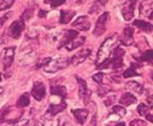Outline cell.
<instances>
[{
  "label": "cell",
  "mask_w": 153,
  "mask_h": 126,
  "mask_svg": "<svg viewBox=\"0 0 153 126\" xmlns=\"http://www.w3.org/2000/svg\"><path fill=\"white\" fill-rule=\"evenodd\" d=\"M119 41V36L116 33H114L113 35H111L110 37H108L102 43V45L100 46L97 53V60H96V67L99 66L101 64H104L106 60H110L111 54H113V49H114L115 45L118 43Z\"/></svg>",
  "instance_id": "6da1fadb"
},
{
  "label": "cell",
  "mask_w": 153,
  "mask_h": 126,
  "mask_svg": "<svg viewBox=\"0 0 153 126\" xmlns=\"http://www.w3.org/2000/svg\"><path fill=\"white\" fill-rule=\"evenodd\" d=\"M123 55L124 50L120 47H116L113 51V58H110L108 60L97 66V69H106V68H112V69H120L123 66Z\"/></svg>",
  "instance_id": "7a4b0ae2"
},
{
  "label": "cell",
  "mask_w": 153,
  "mask_h": 126,
  "mask_svg": "<svg viewBox=\"0 0 153 126\" xmlns=\"http://www.w3.org/2000/svg\"><path fill=\"white\" fill-rule=\"evenodd\" d=\"M22 114H24V110H22L17 106L16 108L12 106H5L2 109H0V123L20 120L19 118H22Z\"/></svg>",
  "instance_id": "3957f363"
},
{
  "label": "cell",
  "mask_w": 153,
  "mask_h": 126,
  "mask_svg": "<svg viewBox=\"0 0 153 126\" xmlns=\"http://www.w3.org/2000/svg\"><path fill=\"white\" fill-rule=\"evenodd\" d=\"M69 64L70 58L68 57H55V58H51L50 62L44 67V70L48 73H55L60 70L65 69Z\"/></svg>",
  "instance_id": "277c9868"
},
{
  "label": "cell",
  "mask_w": 153,
  "mask_h": 126,
  "mask_svg": "<svg viewBox=\"0 0 153 126\" xmlns=\"http://www.w3.org/2000/svg\"><path fill=\"white\" fill-rule=\"evenodd\" d=\"M137 2H138V0H127V1L122 4L121 14H122V16H123L124 20L130 21L134 17V11H135V7H136Z\"/></svg>",
  "instance_id": "5b68a950"
},
{
  "label": "cell",
  "mask_w": 153,
  "mask_h": 126,
  "mask_svg": "<svg viewBox=\"0 0 153 126\" xmlns=\"http://www.w3.org/2000/svg\"><path fill=\"white\" fill-rule=\"evenodd\" d=\"M108 16H110L108 12L102 13V15L99 16L98 20H97V22H96L94 32H93V34L96 36V37L101 36L105 31H106V22H108Z\"/></svg>",
  "instance_id": "8992f818"
},
{
  "label": "cell",
  "mask_w": 153,
  "mask_h": 126,
  "mask_svg": "<svg viewBox=\"0 0 153 126\" xmlns=\"http://www.w3.org/2000/svg\"><path fill=\"white\" fill-rule=\"evenodd\" d=\"M67 104L65 101H62V102L57 103V104H50V106L48 107L47 111L44 114V119L45 120H51L53 117H55L57 113L62 112L64 109H66Z\"/></svg>",
  "instance_id": "52a82bcc"
},
{
  "label": "cell",
  "mask_w": 153,
  "mask_h": 126,
  "mask_svg": "<svg viewBox=\"0 0 153 126\" xmlns=\"http://www.w3.org/2000/svg\"><path fill=\"white\" fill-rule=\"evenodd\" d=\"M76 83H78V86H79L80 98L83 100L84 104H87L89 101V97H91V94L88 87H87V83H86L85 80L80 77L79 75H76Z\"/></svg>",
  "instance_id": "ba28073f"
},
{
  "label": "cell",
  "mask_w": 153,
  "mask_h": 126,
  "mask_svg": "<svg viewBox=\"0 0 153 126\" xmlns=\"http://www.w3.org/2000/svg\"><path fill=\"white\" fill-rule=\"evenodd\" d=\"M14 56H15V47H7L5 48L2 52V64H3V69L5 72L11 68L13 62H14Z\"/></svg>",
  "instance_id": "9c48e42d"
},
{
  "label": "cell",
  "mask_w": 153,
  "mask_h": 126,
  "mask_svg": "<svg viewBox=\"0 0 153 126\" xmlns=\"http://www.w3.org/2000/svg\"><path fill=\"white\" fill-rule=\"evenodd\" d=\"M25 21L19 19V20H15V21L12 22V24L10 26L9 28V35L11 36L14 39H17V38L20 37L22 31L25 30Z\"/></svg>",
  "instance_id": "30bf717a"
},
{
  "label": "cell",
  "mask_w": 153,
  "mask_h": 126,
  "mask_svg": "<svg viewBox=\"0 0 153 126\" xmlns=\"http://www.w3.org/2000/svg\"><path fill=\"white\" fill-rule=\"evenodd\" d=\"M31 94L36 101H42L46 95V87L44 85V83L37 81L33 84V87H32Z\"/></svg>",
  "instance_id": "8fae6325"
},
{
  "label": "cell",
  "mask_w": 153,
  "mask_h": 126,
  "mask_svg": "<svg viewBox=\"0 0 153 126\" xmlns=\"http://www.w3.org/2000/svg\"><path fill=\"white\" fill-rule=\"evenodd\" d=\"M71 26L72 28L79 30V31H87L91 28V21H89L88 17L82 15V16H79L72 22Z\"/></svg>",
  "instance_id": "7c38bea8"
},
{
  "label": "cell",
  "mask_w": 153,
  "mask_h": 126,
  "mask_svg": "<svg viewBox=\"0 0 153 126\" xmlns=\"http://www.w3.org/2000/svg\"><path fill=\"white\" fill-rule=\"evenodd\" d=\"M91 53V49H83V50H80L79 52H76V54L70 58V64L74 65V66L80 65L81 63H83L86 58H88Z\"/></svg>",
  "instance_id": "4fadbf2b"
},
{
  "label": "cell",
  "mask_w": 153,
  "mask_h": 126,
  "mask_svg": "<svg viewBox=\"0 0 153 126\" xmlns=\"http://www.w3.org/2000/svg\"><path fill=\"white\" fill-rule=\"evenodd\" d=\"M134 30L131 26H128L124 28L123 34L119 37L120 43L123 46H132L134 43V37H133Z\"/></svg>",
  "instance_id": "5bb4252c"
},
{
  "label": "cell",
  "mask_w": 153,
  "mask_h": 126,
  "mask_svg": "<svg viewBox=\"0 0 153 126\" xmlns=\"http://www.w3.org/2000/svg\"><path fill=\"white\" fill-rule=\"evenodd\" d=\"M34 57H35V53L33 52V50H32L31 48H27V49H25V50L22 51V53H20V56H19V64L24 65V66L31 64V63L35 60Z\"/></svg>",
  "instance_id": "9a60e30c"
},
{
  "label": "cell",
  "mask_w": 153,
  "mask_h": 126,
  "mask_svg": "<svg viewBox=\"0 0 153 126\" xmlns=\"http://www.w3.org/2000/svg\"><path fill=\"white\" fill-rule=\"evenodd\" d=\"M76 36H78V32L74 31V30H68V31H66V33H64V36H63L62 39L60 41V43L57 45V49L59 50L62 49L63 47H65L67 43H69Z\"/></svg>",
  "instance_id": "2e32d148"
},
{
  "label": "cell",
  "mask_w": 153,
  "mask_h": 126,
  "mask_svg": "<svg viewBox=\"0 0 153 126\" xmlns=\"http://www.w3.org/2000/svg\"><path fill=\"white\" fill-rule=\"evenodd\" d=\"M50 93L51 95H56L61 100L64 101L67 97V88L62 85H51L50 86Z\"/></svg>",
  "instance_id": "e0dca14e"
},
{
  "label": "cell",
  "mask_w": 153,
  "mask_h": 126,
  "mask_svg": "<svg viewBox=\"0 0 153 126\" xmlns=\"http://www.w3.org/2000/svg\"><path fill=\"white\" fill-rule=\"evenodd\" d=\"M85 41H86L85 36H76V37L74 38L69 43H67V45L65 46V48H66L67 51H72V50H74V49H76V48L83 46L84 43H85Z\"/></svg>",
  "instance_id": "ac0fdd59"
},
{
  "label": "cell",
  "mask_w": 153,
  "mask_h": 126,
  "mask_svg": "<svg viewBox=\"0 0 153 126\" xmlns=\"http://www.w3.org/2000/svg\"><path fill=\"white\" fill-rule=\"evenodd\" d=\"M72 114L74 116L76 120L78 121V123L83 125L84 123L87 120L88 117V110L87 109H83V108H80V109H74L72 110Z\"/></svg>",
  "instance_id": "d6986e66"
},
{
  "label": "cell",
  "mask_w": 153,
  "mask_h": 126,
  "mask_svg": "<svg viewBox=\"0 0 153 126\" xmlns=\"http://www.w3.org/2000/svg\"><path fill=\"white\" fill-rule=\"evenodd\" d=\"M153 11V0H143L139 5V14L149 16Z\"/></svg>",
  "instance_id": "ffe728a7"
},
{
  "label": "cell",
  "mask_w": 153,
  "mask_h": 126,
  "mask_svg": "<svg viewBox=\"0 0 153 126\" xmlns=\"http://www.w3.org/2000/svg\"><path fill=\"white\" fill-rule=\"evenodd\" d=\"M126 88H127L128 90L132 91V92L137 93V94H139V95L143 94V90H145L143 86L141 85L140 83H138V82H135V81L128 82V83L126 84Z\"/></svg>",
  "instance_id": "44dd1931"
},
{
  "label": "cell",
  "mask_w": 153,
  "mask_h": 126,
  "mask_svg": "<svg viewBox=\"0 0 153 126\" xmlns=\"http://www.w3.org/2000/svg\"><path fill=\"white\" fill-rule=\"evenodd\" d=\"M133 26L137 27L138 29H140L141 31H145L146 33H151V32H153V24H151L150 22L145 21V20L136 19V20H134Z\"/></svg>",
  "instance_id": "7402d4cb"
},
{
  "label": "cell",
  "mask_w": 153,
  "mask_h": 126,
  "mask_svg": "<svg viewBox=\"0 0 153 126\" xmlns=\"http://www.w3.org/2000/svg\"><path fill=\"white\" fill-rule=\"evenodd\" d=\"M76 11H70V10H62L61 11V16H60V24H66L76 16Z\"/></svg>",
  "instance_id": "603a6c76"
},
{
  "label": "cell",
  "mask_w": 153,
  "mask_h": 126,
  "mask_svg": "<svg viewBox=\"0 0 153 126\" xmlns=\"http://www.w3.org/2000/svg\"><path fill=\"white\" fill-rule=\"evenodd\" d=\"M136 97H134L132 93L130 92H126L121 95V98L119 99V103L121 105H124V106H130V105L136 103Z\"/></svg>",
  "instance_id": "cb8c5ba5"
},
{
  "label": "cell",
  "mask_w": 153,
  "mask_h": 126,
  "mask_svg": "<svg viewBox=\"0 0 153 126\" xmlns=\"http://www.w3.org/2000/svg\"><path fill=\"white\" fill-rule=\"evenodd\" d=\"M29 105H30V95H29V93H24V94L20 95L16 103V106L18 108H25Z\"/></svg>",
  "instance_id": "d4e9b609"
},
{
  "label": "cell",
  "mask_w": 153,
  "mask_h": 126,
  "mask_svg": "<svg viewBox=\"0 0 153 126\" xmlns=\"http://www.w3.org/2000/svg\"><path fill=\"white\" fill-rule=\"evenodd\" d=\"M151 109L147 106L146 104H143V103H140V104L137 106V112L140 114L141 117H145L146 118L149 113H150Z\"/></svg>",
  "instance_id": "484cf974"
},
{
  "label": "cell",
  "mask_w": 153,
  "mask_h": 126,
  "mask_svg": "<svg viewBox=\"0 0 153 126\" xmlns=\"http://www.w3.org/2000/svg\"><path fill=\"white\" fill-rule=\"evenodd\" d=\"M34 15V7H27L26 10L24 11V13L22 14V17H20V19L22 20H29L30 18H32V16Z\"/></svg>",
  "instance_id": "4316f807"
},
{
  "label": "cell",
  "mask_w": 153,
  "mask_h": 126,
  "mask_svg": "<svg viewBox=\"0 0 153 126\" xmlns=\"http://www.w3.org/2000/svg\"><path fill=\"white\" fill-rule=\"evenodd\" d=\"M141 62H152L153 60V50H146L140 56Z\"/></svg>",
  "instance_id": "83f0119b"
},
{
  "label": "cell",
  "mask_w": 153,
  "mask_h": 126,
  "mask_svg": "<svg viewBox=\"0 0 153 126\" xmlns=\"http://www.w3.org/2000/svg\"><path fill=\"white\" fill-rule=\"evenodd\" d=\"M122 76H123L124 79H128V77H133V76H140V74L135 69H133V68L130 67V68H128V69L122 73Z\"/></svg>",
  "instance_id": "f1b7e54d"
},
{
  "label": "cell",
  "mask_w": 153,
  "mask_h": 126,
  "mask_svg": "<svg viewBox=\"0 0 153 126\" xmlns=\"http://www.w3.org/2000/svg\"><path fill=\"white\" fill-rule=\"evenodd\" d=\"M15 0H0V12L11 7L14 4Z\"/></svg>",
  "instance_id": "f546056e"
},
{
  "label": "cell",
  "mask_w": 153,
  "mask_h": 126,
  "mask_svg": "<svg viewBox=\"0 0 153 126\" xmlns=\"http://www.w3.org/2000/svg\"><path fill=\"white\" fill-rule=\"evenodd\" d=\"M29 125V120L24 119V120H17V121L13 122H7V126H28Z\"/></svg>",
  "instance_id": "4dcf8cb0"
},
{
  "label": "cell",
  "mask_w": 153,
  "mask_h": 126,
  "mask_svg": "<svg viewBox=\"0 0 153 126\" xmlns=\"http://www.w3.org/2000/svg\"><path fill=\"white\" fill-rule=\"evenodd\" d=\"M112 110H113V112H114V113H116L117 116H119V117H124V116H126V113H127V110H126V108L122 107V106H119V105H116V106H114Z\"/></svg>",
  "instance_id": "1f68e13d"
},
{
  "label": "cell",
  "mask_w": 153,
  "mask_h": 126,
  "mask_svg": "<svg viewBox=\"0 0 153 126\" xmlns=\"http://www.w3.org/2000/svg\"><path fill=\"white\" fill-rule=\"evenodd\" d=\"M108 92H111V89L108 86H105L101 84L98 88V95L99 97H104L105 94H108Z\"/></svg>",
  "instance_id": "d6a6232c"
},
{
  "label": "cell",
  "mask_w": 153,
  "mask_h": 126,
  "mask_svg": "<svg viewBox=\"0 0 153 126\" xmlns=\"http://www.w3.org/2000/svg\"><path fill=\"white\" fill-rule=\"evenodd\" d=\"M65 2H66V0H48V3H50L52 9H55V7H60V5L64 4Z\"/></svg>",
  "instance_id": "836d02e7"
},
{
  "label": "cell",
  "mask_w": 153,
  "mask_h": 126,
  "mask_svg": "<svg viewBox=\"0 0 153 126\" xmlns=\"http://www.w3.org/2000/svg\"><path fill=\"white\" fill-rule=\"evenodd\" d=\"M103 77H104V74H103L102 72H98V73H96V74H94V75H93L94 82H96V83L99 84V85H101V84H102Z\"/></svg>",
  "instance_id": "e575fe53"
},
{
  "label": "cell",
  "mask_w": 153,
  "mask_h": 126,
  "mask_svg": "<svg viewBox=\"0 0 153 126\" xmlns=\"http://www.w3.org/2000/svg\"><path fill=\"white\" fill-rule=\"evenodd\" d=\"M57 126H72V124L67 117H62L59 120V125Z\"/></svg>",
  "instance_id": "d590c367"
},
{
  "label": "cell",
  "mask_w": 153,
  "mask_h": 126,
  "mask_svg": "<svg viewBox=\"0 0 153 126\" xmlns=\"http://www.w3.org/2000/svg\"><path fill=\"white\" fill-rule=\"evenodd\" d=\"M130 126H147V123L145 121H143V120L136 119V120H133L130 123Z\"/></svg>",
  "instance_id": "8d00e7d4"
},
{
  "label": "cell",
  "mask_w": 153,
  "mask_h": 126,
  "mask_svg": "<svg viewBox=\"0 0 153 126\" xmlns=\"http://www.w3.org/2000/svg\"><path fill=\"white\" fill-rule=\"evenodd\" d=\"M11 15H12V12H9V13H7V14H4L1 18H0V28H1V27L4 24V22L7 21L10 17H11Z\"/></svg>",
  "instance_id": "74e56055"
},
{
  "label": "cell",
  "mask_w": 153,
  "mask_h": 126,
  "mask_svg": "<svg viewBox=\"0 0 153 126\" xmlns=\"http://www.w3.org/2000/svg\"><path fill=\"white\" fill-rule=\"evenodd\" d=\"M114 100H115V97H114V95H112L111 98H108V99H106V100H105V102H104V103H105V105H106V106L111 105L113 102H114Z\"/></svg>",
  "instance_id": "f35d334b"
},
{
  "label": "cell",
  "mask_w": 153,
  "mask_h": 126,
  "mask_svg": "<svg viewBox=\"0 0 153 126\" xmlns=\"http://www.w3.org/2000/svg\"><path fill=\"white\" fill-rule=\"evenodd\" d=\"M146 119L148 120L149 122H151V123H153V111H152V112L150 111V113H149L148 116H147Z\"/></svg>",
  "instance_id": "ab89813d"
},
{
  "label": "cell",
  "mask_w": 153,
  "mask_h": 126,
  "mask_svg": "<svg viewBox=\"0 0 153 126\" xmlns=\"http://www.w3.org/2000/svg\"><path fill=\"white\" fill-rule=\"evenodd\" d=\"M147 101H148V104L150 105L151 107L153 108V95H150V97H148Z\"/></svg>",
  "instance_id": "60d3db41"
},
{
  "label": "cell",
  "mask_w": 153,
  "mask_h": 126,
  "mask_svg": "<svg viewBox=\"0 0 153 126\" xmlns=\"http://www.w3.org/2000/svg\"><path fill=\"white\" fill-rule=\"evenodd\" d=\"M106 126H126V123L120 122V123H113V124H108Z\"/></svg>",
  "instance_id": "b9f144b4"
},
{
  "label": "cell",
  "mask_w": 153,
  "mask_h": 126,
  "mask_svg": "<svg viewBox=\"0 0 153 126\" xmlns=\"http://www.w3.org/2000/svg\"><path fill=\"white\" fill-rule=\"evenodd\" d=\"M46 15H47V11H43V10H41V11H39V13H38V16L41 17V18L45 17Z\"/></svg>",
  "instance_id": "7bdbcfd3"
},
{
  "label": "cell",
  "mask_w": 153,
  "mask_h": 126,
  "mask_svg": "<svg viewBox=\"0 0 153 126\" xmlns=\"http://www.w3.org/2000/svg\"><path fill=\"white\" fill-rule=\"evenodd\" d=\"M32 126H44V123H43V122H41V121H35Z\"/></svg>",
  "instance_id": "ee69618b"
},
{
  "label": "cell",
  "mask_w": 153,
  "mask_h": 126,
  "mask_svg": "<svg viewBox=\"0 0 153 126\" xmlns=\"http://www.w3.org/2000/svg\"><path fill=\"white\" fill-rule=\"evenodd\" d=\"M148 18H149V19H151V20H153V11H152V12L150 13V14H149Z\"/></svg>",
  "instance_id": "f6af8a7d"
},
{
  "label": "cell",
  "mask_w": 153,
  "mask_h": 126,
  "mask_svg": "<svg viewBox=\"0 0 153 126\" xmlns=\"http://www.w3.org/2000/svg\"><path fill=\"white\" fill-rule=\"evenodd\" d=\"M2 93H3V88L2 87H0V97L2 95Z\"/></svg>",
  "instance_id": "bcb514c9"
},
{
  "label": "cell",
  "mask_w": 153,
  "mask_h": 126,
  "mask_svg": "<svg viewBox=\"0 0 153 126\" xmlns=\"http://www.w3.org/2000/svg\"><path fill=\"white\" fill-rule=\"evenodd\" d=\"M1 80H2V77H1V74H0V82H1Z\"/></svg>",
  "instance_id": "7dc6e473"
},
{
  "label": "cell",
  "mask_w": 153,
  "mask_h": 126,
  "mask_svg": "<svg viewBox=\"0 0 153 126\" xmlns=\"http://www.w3.org/2000/svg\"><path fill=\"white\" fill-rule=\"evenodd\" d=\"M152 80H153V73H152Z\"/></svg>",
  "instance_id": "c3c4849f"
},
{
  "label": "cell",
  "mask_w": 153,
  "mask_h": 126,
  "mask_svg": "<svg viewBox=\"0 0 153 126\" xmlns=\"http://www.w3.org/2000/svg\"><path fill=\"white\" fill-rule=\"evenodd\" d=\"M152 64H153V60H152Z\"/></svg>",
  "instance_id": "681fc988"
},
{
  "label": "cell",
  "mask_w": 153,
  "mask_h": 126,
  "mask_svg": "<svg viewBox=\"0 0 153 126\" xmlns=\"http://www.w3.org/2000/svg\"><path fill=\"white\" fill-rule=\"evenodd\" d=\"M94 1H96V0H94Z\"/></svg>",
  "instance_id": "f907efd6"
}]
</instances>
